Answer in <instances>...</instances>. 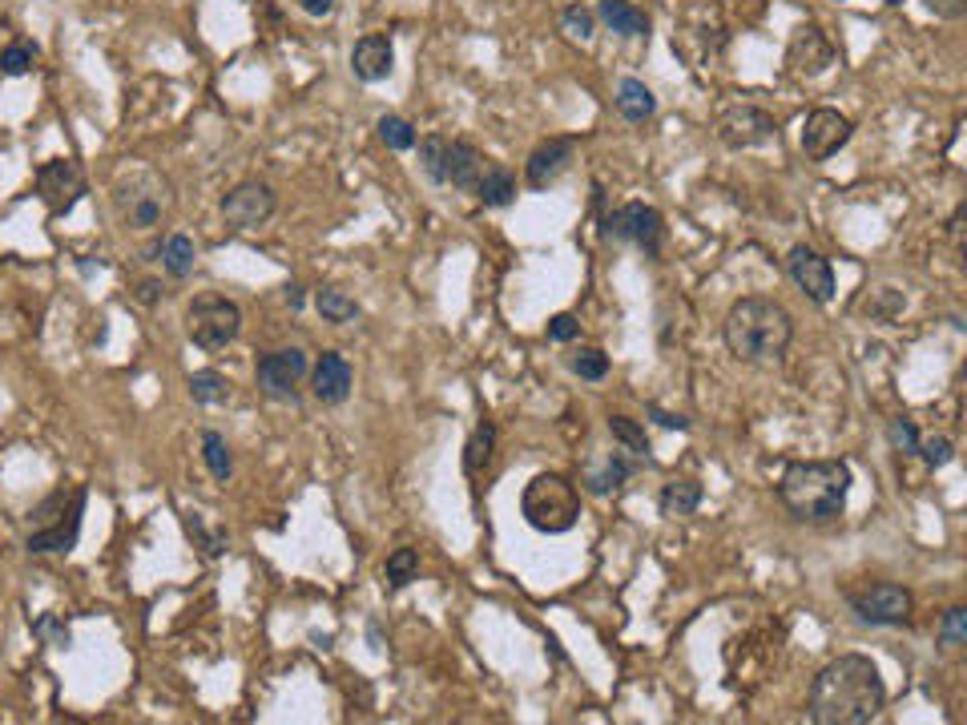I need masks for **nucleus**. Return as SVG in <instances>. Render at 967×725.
<instances>
[{
    "instance_id": "obj_1",
    "label": "nucleus",
    "mask_w": 967,
    "mask_h": 725,
    "mask_svg": "<svg viewBox=\"0 0 967 725\" xmlns=\"http://www.w3.org/2000/svg\"><path fill=\"white\" fill-rule=\"evenodd\" d=\"M887 705V685L871 657L847 653L814 677L811 717L818 725H867Z\"/></svg>"
},
{
    "instance_id": "obj_2",
    "label": "nucleus",
    "mask_w": 967,
    "mask_h": 725,
    "mask_svg": "<svg viewBox=\"0 0 967 725\" xmlns=\"http://www.w3.org/2000/svg\"><path fill=\"white\" fill-rule=\"evenodd\" d=\"M725 347L738 363H750V367H770L786 355V347L795 339V319L786 311L783 302L774 299H738L725 314Z\"/></svg>"
},
{
    "instance_id": "obj_3",
    "label": "nucleus",
    "mask_w": 967,
    "mask_h": 725,
    "mask_svg": "<svg viewBox=\"0 0 967 725\" xmlns=\"http://www.w3.org/2000/svg\"><path fill=\"white\" fill-rule=\"evenodd\" d=\"M851 496V464L847 459H798L778 480V500L786 513L807 525L839 520Z\"/></svg>"
},
{
    "instance_id": "obj_4",
    "label": "nucleus",
    "mask_w": 967,
    "mask_h": 725,
    "mask_svg": "<svg viewBox=\"0 0 967 725\" xmlns=\"http://www.w3.org/2000/svg\"><path fill=\"white\" fill-rule=\"evenodd\" d=\"M520 513H525V520L537 528V532H544V536H560V532H569V528L581 520V492H577V483L565 480V476L541 471V476L528 480L525 496H520Z\"/></svg>"
},
{
    "instance_id": "obj_5",
    "label": "nucleus",
    "mask_w": 967,
    "mask_h": 725,
    "mask_svg": "<svg viewBox=\"0 0 967 725\" xmlns=\"http://www.w3.org/2000/svg\"><path fill=\"white\" fill-rule=\"evenodd\" d=\"M242 331V311L238 302L222 299V295H198L185 311V335L194 339V347L202 351H222L238 339Z\"/></svg>"
},
{
    "instance_id": "obj_6",
    "label": "nucleus",
    "mask_w": 967,
    "mask_h": 725,
    "mask_svg": "<svg viewBox=\"0 0 967 725\" xmlns=\"http://www.w3.org/2000/svg\"><path fill=\"white\" fill-rule=\"evenodd\" d=\"M847 600L859 612V621H867V625H907L911 612H915V597H911L903 584H891V581L851 588Z\"/></svg>"
},
{
    "instance_id": "obj_7",
    "label": "nucleus",
    "mask_w": 967,
    "mask_h": 725,
    "mask_svg": "<svg viewBox=\"0 0 967 725\" xmlns=\"http://www.w3.org/2000/svg\"><path fill=\"white\" fill-rule=\"evenodd\" d=\"M81 194H86V170H81V161L53 157V161H44L41 170H37V198L44 202L49 218H65L81 202Z\"/></svg>"
},
{
    "instance_id": "obj_8",
    "label": "nucleus",
    "mask_w": 967,
    "mask_h": 725,
    "mask_svg": "<svg viewBox=\"0 0 967 725\" xmlns=\"http://www.w3.org/2000/svg\"><path fill=\"white\" fill-rule=\"evenodd\" d=\"M605 234H613V238L621 242H633L637 250L657 258L661 246H666V218L654 206H645V202H629V206H621V210H613L605 218Z\"/></svg>"
},
{
    "instance_id": "obj_9",
    "label": "nucleus",
    "mask_w": 967,
    "mask_h": 725,
    "mask_svg": "<svg viewBox=\"0 0 967 725\" xmlns=\"http://www.w3.org/2000/svg\"><path fill=\"white\" fill-rule=\"evenodd\" d=\"M307 371H311L307 351H299V347H279V351L258 359V367H255L258 391H262L267 399L286 403V399L299 396V384L307 379Z\"/></svg>"
},
{
    "instance_id": "obj_10",
    "label": "nucleus",
    "mask_w": 967,
    "mask_h": 725,
    "mask_svg": "<svg viewBox=\"0 0 967 725\" xmlns=\"http://www.w3.org/2000/svg\"><path fill=\"white\" fill-rule=\"evenodd\" d=\"M718 142L725 150H755V145H766L770 138H778V121L758 109V105H730L718 114Z\"/></svg>"
},
{
    "instance_id": "obj_11",
    "label": "nucleus",
    "mask_w": 967,
    "mask_h": 725,
    "mask_svg": "<svg viewBox=\"0 0 967 725\" xmlns=\"http://www.w3.org/2000/svg\"><path fill=\"white\" fill-rule=\"evenodd\" d=\"M274 206L279 202H274V190L267 182H238L222 198V218L234 230H255L262 222H271Z\"/></svg>"
},
{
    "instance_id": "obj_12",
    "label": "nucleus",
    "mask_w": 967,
    "mask_h": 725,
    "mask_svg": "<svg viewBox=\"0 0 967 725\" xmlns=\"http://www.w3.org/2000/svg\"><path fill=\"white\" fill-rule=\"evenodd\" d=\"M786 274L795 279V286L807 295L811 302L826 307L835 299V271H830V258H823L811 246H795L790 258H786Z\"/></svg>"
},
{
    "instance_id": "obj_13",
    "label": "nucleus",
    "mask_w": 967,
    "mask_h": 725,
    "mask_svg": "<svg viewBox=\"0 0 967 725\" xmlns=\"http://www.w3.org/2000/svg\"><path fill=\"white\" fill-rule=\"evenodd\" d=\"M802 154L811 161H826L830 154H839L842 145L851 142V121L839 114V109H814L802 121Z\"/></svg>"
},
{
    "instance_id": "obj_14",
    "label": "nucleus",
    "mask_w": 967,
    "mask_h": 725,
    "mask_svg": "<svg viewBox=\"0 0 967 725\" xmlns=\"http://www.w3.org/2000/svg\"><path fill=\"white\" fill-rule=\"evenodd\" d=\"M835 44H830V37H826L818 25H802V29H795V37H790V49H786V65H790V73L795 77H818V73H826L830 65H835Z\"/></svg>"
},
{
    "instance_id": "obj_15",
    "label": "nucleus",
    "mask_w": 967,
    "mask_h": 725,
    "mask_svg": "<svg viewBox=\"0 0 967 725\" xmlns=\"http://www.w3.org/2000/svg\"><path fill=\"white\" fill-rule=\"evenodd\" d=\"M81 516H86V488L73 492L69 513H61L57 520L33 528L29 553H73L77 548V536H81Z\"/></svg>"
},
{
    "instance_id": "obj_16",
    "label": "nucleus",
    "mask_w": 967,
    "mask_h": 725,
    "mask_svg": "<svg viewBox=\"0 0 967 725\" xmlns=\"http://www.w3.org/2000/svg\"><path fill=\"white\" fill-rule=\"evenodd\" d=\"M572 157H577V142L572 138H549V142H541L525 161L528 185L532 190H549L572 166Z\"/></svg>"
},
{
    "instance_id": "obj_17",
    "label": "nucleus",
    "mask_w": 967,
    "mask_h": 725,
    "mask_svg": "<svg viewBox=\"0 0 967 725\" xmlns=\"http://www.w3.org/2000/svg\"><path fill=\"white\" fill-rule=\"evenodd\" d=\"M391 65H396V49H391V37L387 33H368L351 49V73H356L363 86L387 81L391 77Z\"/></svg>"
},
{
    "instance_id": "obj_18",
    "label": "nucleus",
    "mask_w": 967,
    "mask_h": 725,
    "mask_svg": "<svg viewBox=\"0 0 967 725\" xmlns=\"http://www.w3.org/2000/svg\"><path fill=\"white\" fill-rule=\"evenodd\" d=\"M351 363L339 355V351H323L319 363L311 367V391L319 403H327V407H339L343 399L351 396Z\"/></svg>"
},
{
    "instance_id": "obj_19",
    "label": "nucleus",
    "mask_w": 967,
    "mask_h": 725,
    "mask_svg": "<svg viewBox=\"0 0 967 725\" xmlns=\"http://www.w3.org/2000/svg\"><path fill=\"white\" fill-rule=\"evenodd\" d=\"M166 182H157L150 194H142V190H133V194H126V190H117V206H121V213H126V226L133 230H150L162 222V213H166Z\"/></svg>"
},
{
    "instance_id": "obj_20",
    "label": "nucleus",
    "mask_w": 967,
    "mask_h": 725,
    "mask_svg": "<svg viewBox=\"0 0 967 725\" xmlns=\"http://www.w3.org/2000/svg\"><path fill=\"white\" fill-rule=\"evenodd\" d=\"M488 157H480V150L472 142H448V161H443V182L455 190H476L480 170Z\"/></svg>"
},
{
    "instance_id": "obj_21",
    "label": "nucleus",
    "mask_w": 967,
    "mask_h": 725,
    "mask_svg": "<svg viewBox=\"0 0 967 725\" xmlns=\"http://www.w3.org/2000/svg\"><path fill=\"white\" fill-rule=\"evenodd\" d=\"M472 194H476L484 206H492V210H500V206H513V202H516V178L504 170L500 161H484L480 182H476Z\"/></svg>"
},
{
    "instance_id": "obj_22",
    "label": "nucleus",
    "mask_w": 967,
    "mask_h": 725,
    "mask_svg": "<svg viewBox=\"0 0 967 725\" xmlns=\"http://www.w3.org/2000/svg\"><path fill=\"white\" fill-rule=\"evenodd\" d=\"M597 16L621 37H649V16L641 13L633 0H601Z\"/></svg>"
},
{
    "instance_id": "obj_23",
    "label": "nucleus",
    "mask_w": 967,
    "mask_h": 725,
    "mask_svg": "<svg viewBox=\"0 0 967 725\" xmlns=\"http://www.w3.org/2000/svg\"><path fill=\"white\" fill-rule=\"evenodd\" d=\"M617 114L626 117V121H649L657 114L654 89L645 86V81H637V77H626L617 86Z\"/></svg>"
},
{
    "instance_id": "obj_24",
    "label": "nucleus",
    "mask_w": 967,
    "mask_h": 725,
    "mask_svg": "<svg viewBox=\"0 0 967 725\" xmlns=\"http://www.w3.org/2000/svg\"><path fill=\"white\" fill-rule=\"evenodd\" d=\"M661 516H669V520H678V516H694L697 513V504H701V483L697 480H669L666 488H661Z\"/></svg>"
},
{
    "instance_id": "obj_25",
    "label": "nucleus",
    "mask_w": 967,
    "mask_h": 725,
    "mask_svg": "<svg viewBox=\"0 0 967 725\" xmlns=\"http://www.w3.org/2000/svg\"><path fill=\"white\" fill-rule=\"evenodd\" d=\"M492 452H497V424L484 419V424H476L468 448H464V471H468V476H480V471L492 464Z\"/></svg>"
},
{
    "instance_id": "obj_26",
    "label": "nucleus",
    "mask_w": 967,
    "mask_h": 725,
    "mask_svg": "<svg viewBox=\"0 0 967 725\" xmlns=\"http://www.w3.org/2000/svg\"><path fill=\"white\" fill-rule=\"evenodd\" d=\"M157 258H162V267H166L170 279H190L198 250H194V238L190 234H170V238L162 242V255Z\"/></svg>"
},
{
    "instance_id": "obj_27",
    "label": "nucleus",
    "mask_w": 967,
    "mask_h": 725,
    "mask_svg": "<svg viewBox=\"0 0 967 725\" xmlns=\"http://www.w3.org/2000/svg\"><path fill=\"white\" fill-rule=\"evenodd\" d=\"M202 459H206V471L218 483H227L234 476V455H230L227 440L218 431H202Z\"/></svg>"
},
{
    "instance_id": "obj_28",
    "label": "nucleus",
    "mask_w": 967,
    "mask_h": 725,
    "mask_svg": "<svg viewBox=\"0 0 967 725\" xmlns=\"http://www.w3.org/2000/svg\"><path fill=\"white\" fill-rule=\"evenodd\" d=\"M314 311L323 314L327 323H351V319H359V302L351 299V295L335 290V286H323V290L314 295Z\"/></svg>"
},
{
    "instance_id": "obj_29",
    "label": "nucleus",
    "mask_w": 967,
    "mask_h": 725,
    "mask_svg": "<svg viewBox=\"0 0 967 725\" xmlns=\"http://www.w3.org/2000/svg\"><path fill=\"white\" fill-rule=\"evenodd\" d=\"M629 476H633V464H629L626 455L613 452V455H609V464H605V471H597V476H589V480H584V488H589L593 496H609L613 488H621V483H626Z\"/></svg>"
},
{
    "instance_id": "obj_30",
    "label": "nucleus",
    "mask_w": 967,
    "mask_h": 725,
    "mask_svg": "<svg viewBox=\"0 0 967 725\" xmlns=\"http://www.w3.org/2000/svg\"><path fill=\"white\" fill-rule=\"evenodd\" d=\"M384 577L391 588H408V584L420 577V553H415V548H396V553L387 556Z\"/></svg>"
},
{
    "instance_id": "obj_31",
    "label": "nucleus",
    "mask_w": 967,
    "mask_h": 725,
    "mask_svg": "<svg viewBox=\"0 0 967 725\" xmlns=\"http://www.w3.org/2000/svg\"><path fill=\"white\" fill-rule=\"evenodd\" d=\"M227 391H230V384L214 367L194 371V375H190V396H194V403H222Z\"/></svg>"
},
{
    "instance_id": "obj_32",
    "label": "nucleus",
    "mask_w": 967,
    "mask_h": 725,
    "mask_svg": "<svg viewBox=\"0 0 967 725\" xmlns=\"http://www.w3.org/2000/svg\"><path fill=\"white\" fill-rule=\"evenodd\" d=\"M609 431L617 443H626L633 455H649V436H645V427L637 419H629V415H609Z\"/></svg>"
},
{
    "instance_id": "obj_33",
    "label": "nucleus",
    "mask_w": 967,
    "mask_h": 725,
    "mask_svg": "<svg viewBox=\"0 0 967 725\" xmlns=\"http://www.w3.org/2000/svg\"><path fill=\"white\" fill-rule=\"evenodd\" d=\"M33 65H37V44L13 41L9 49H0V73L4 77H25V73H33Z\"/></svg>"
},
{
    "instance_id": "obj_34",
    "label": "nucleus",
    "mask_w": 967,
    "mask_h": 725,
    "mask_svg": "<svg viewBox=\"0 0 967 725\" xmlns=\"http://www.w3.org/2000/svg\"><path fill=\"white\" fill-rule=\"evenodd\" d=\"M379 142H384L387 150H396V154L412 150V145H415L412 121H408V117H396V114L379 117Z\"/></svg>"
},
{
    "instance_id": "obj_35",
    "label": "nucleus",
    "mask_w": 967,
    "mask_h": 725,
    "mask_svg": "<svg viewBox=\"0 0 967 725\" xmlns=\"http://www.w3.org/2000/svg\"><path fill=\"white\" fill-rule=\"evenodd\" d=\"M443 161H448V138H440V133L424 138L420 142V166H424V173L436 185H448L443 182Z\"/></svg>"
},
{
    "instance_id": "obj_36",
    "label": "nucleus",
    "mask_w": 967,
    "mask_h": 725,
    "mask_svg": "<svg viewBox=\"0 0 967 725\" xmlns=\"http://www.w3.org/2000/svg\"><path fill=\"white\" fill-rule=\"evenodd\" d=\"M572 371H577L581 379H589V384H601V379L609 375V355H605L601 347H584V351L572 355Z\"/></svg>"
},
{
    "instance_id": "obj_37",
    "label": "nucleus",
    "mask_w": 967,
    "mask_h": 725,
    "mask_svg": "<svg viewBox=\"0 0 967 725\" xmlns=\"http://www.w3.org/2000/svg\"><path fill=\"white\" fill-rule=\"evenodd\" d=\"M967 640V609H947L943 612V621H939V645H947V649H959Z\"/></svg>"
},
{
    "instance_id": "obj_38",
    "label": "nucleus",
    "mask_w": 967,
    "mask_h": 725,
    "mask_svg": "<svg viewBox=\"0 0 967 725\" xmlns=\"http://www.w3.org/2000/svg\"><path fill=\"white\" fill-rule=\"evenodd\" d=\"M887 440H891V448L903 455H911L915 448H919V431H915V424H911L907 415H895L891 424H887Z\"/></svg>"
},
{
    "instance_id": "obj_39",
    "label": "nucleus",
    "mask_w": 967,
    "mask_h": 725,
    "mask_svg": "<svg viewBox=\"0 0 967 725\" xmlns=\"http://www.w3.org/2000/svg\"><path fill=\"white\" fill-rule=\"evenodd\" d=\"M915 452L924 455L927 468H943V464H952L955 443L947 440V436H927V440H919V448H915Z\"/></svg>"
},
{
    "instance_id": "obj_40",
    "label": "nucleus",
    "mask_w": 967,
    "mask_h": 725,
    "mask_svg": "<svg viewBox=\"0 0 967 725\" xmlns=\"http://www.w3.org/2000/svg\"><path fill=\"white\" fill-rule=\"evenodd\" d=\"M560 25H565V33H569L572 41H589L593 37V13L581 9V4H569L565 16H560Z\"/></svg>"
},
{
    "instance_id": "obj_41",
    "label": "nucleus",
    "mask_w": 967,
    "mask_h": 725,
    "mask_svg": "<svg viewBox=\"0 0 967 725\" xmlns=\"http://www.w3.org/2000/svg\"><path fill=\"white\" fill-rule=\"evenodd\" d=\"M33 633H37V637H44L49 645H57V649H65V645H69V629L61 625L53 612H44L41 621H33Z\"/></svg>"
},
{
    "instance_id": "obj_42",
    "label": "nucleus",
    "mask_w": 967,
    "mask_h": 725,
    "mask_svg": "<svg viewBox=\"0 0 967 725\" xmlns=\"http://www.w3.org/2000/svg\"><path fill=\"white\" fill-rule=\"evenodd\" d=\"M577 335H581L577 314H553V319H549V339L553 342H572Z\"/></svg>"
},
{
    "instance_id": "obj_43",
    "label": "nucleus",
    "mask_w": 967,
    "mask_h": 725,
    "mask_svg": "<svg viewBox=\"0 0 967 725\" xmlns=\"http://www.w3.org/2000/svg\"><path fill=\"white\" fill-rule=\"evenodd\" d=\"M924 4L936 16H943V21H959L967 13V0H924Z\"/></svg>"
},
{
    "instance_id": "obj_44",
    "label": "nucleus",
    "mask_w": 967,
    "mask_h": 725,
    "mask_svg": "<svg viewBox=\"0 0 967 725\" xmlns=\"http://www.w3.org/2000/svg\"><path fill=\"white\" fill-rule=\"evenodd\" d=\"M645 412H649V419H657V424H661V427H669V431H685V427H689V419H685V415L661 412V407H657V403H649V407H645Z\"/></svg>"
},
{
    "instance_id": "obj_45",
    "label": "nucleus",
    "mask_w": 967,
    "mask_h": 725,
    "mask_svg": "<svg viewBox=\"0 0 967 725\" xmlns=\"http://www.w3.org/2000/svg\"><path fill=\"white\" fill-rule=\"evenodd\" d=\"M964 218H967V210H964V206H959V210H955V218H952V242H955V255H964Z\"/></svg>"
},
{
    "instance_id": "obj_46",
    "label": "nucleus",
    "mask_w": 967,
    "mask_h": 725,
    "mask_svg": "<svg viewBox=\"0 0 967 725\" xmlns=\"http://www.w3.org/2000/svg\"><path fill=\"white\" fill-rule=\"evenodd\" d=\"M302 13L327 16V13H335V0H302Z\"/></svg>"
},
{
    "instance_id": "obj_47",
    "label": "nucleus",
    "mask_w": 967,
    "mask_h": 725,
    "mask_svg": "<svg viewBox=\"0 0 967 725\" xmlns=\"http://www.w3.org/2000/svg\"><path fill=\"white\" fill-rule=\"evenodd\" d=\"M157 290H162V286H157V283H142V295H138V299H142L145 307H154V302H157Z\"/></svg>"
},
{
    "instance_id": "obj_48",
    "label": "nucleus",
    "mask_w": 967,
    "mask_h": 725,
    "mask_svg": "<svg viewBox=\"0 0 967 725\" xmlns=\"http://www.w3.org/2000/svg\"><path fill=\"white\" fill-rule=\"evenodd\" d=\"M286 302H291V311H299V307H302V286H291V290H286Z\"/></svg>"
},
{
    "instance_id": "obj_49",
    "label": "nucleus",
    "mask_w": 967,
    "mask_h": 725,
    "mask_svg": "<svg viewBox=\"0 0 967 725\" xmlns=\"http://www.w3.org/2000/svg\"><path fill=\"white\" fill-rule=\"evenodd\" d=\"M887 4H903V0H887Z\"/></svg>"
}]
</instances>
